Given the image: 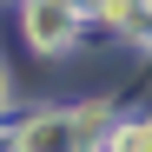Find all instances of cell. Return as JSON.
I'll return each mask as SVG.
<instances>
[{
  "label": "cell",
  "instance_id": "2",
  "mask_svg": "<svg viewBox=\"0 0 152 152\" xmlns=\"http://www.w3.org/2000/svg\"><path fill=\"white\" fill-rule=\"evenodd\" d=\"M80 33V13H73V0H27V40L33 46H66Z\"/></svg>",
  "mask_w": 152,
  "mask_h": 152
},
{
  "label": "cell",
  "instance_id": "1",
  "mask_svg": "<svg viewBox=\"0 0 152 152\" xmlns=\"http://www.w3.org/2000/svg\"><path fill=\"white\" fill-rule=\"evenodd\" d=\"M93 126H99V106H93L86 119H73V113H53V119H33V126H20V152H80Z\"/></svg>",
  "mask_w": 152,
  "mask_h": 152
},
{
  "label": "cell",
  "instance_id": "3",
  "mask_svg": "<svg viewBox=\"0 0 152 152\" xmlns=\"http://www.w3.org/2000/svg\"><path fill=\"white\" fill-rule=\"evenodd\" d=\"M106 7V20H119V27H139L145 20V0H99Z\"/></svg>",
  "mask_w": 152,
  "mask_h": 152
},
{
  "label": "cell",
  "instance_id": "4",
  "mask_svg": "<svg viewBox=\"0 0 152 152\" xmlns=\"http://www.w3.org/2000/svg\"><path fill=\"white\" fill-rule=\"evenodd\" d=\"M113 152H152V126H126L113 139Z\"/></svg>",
  "mask_w": 152,
  "mask_h": 152
}]
</instances>
